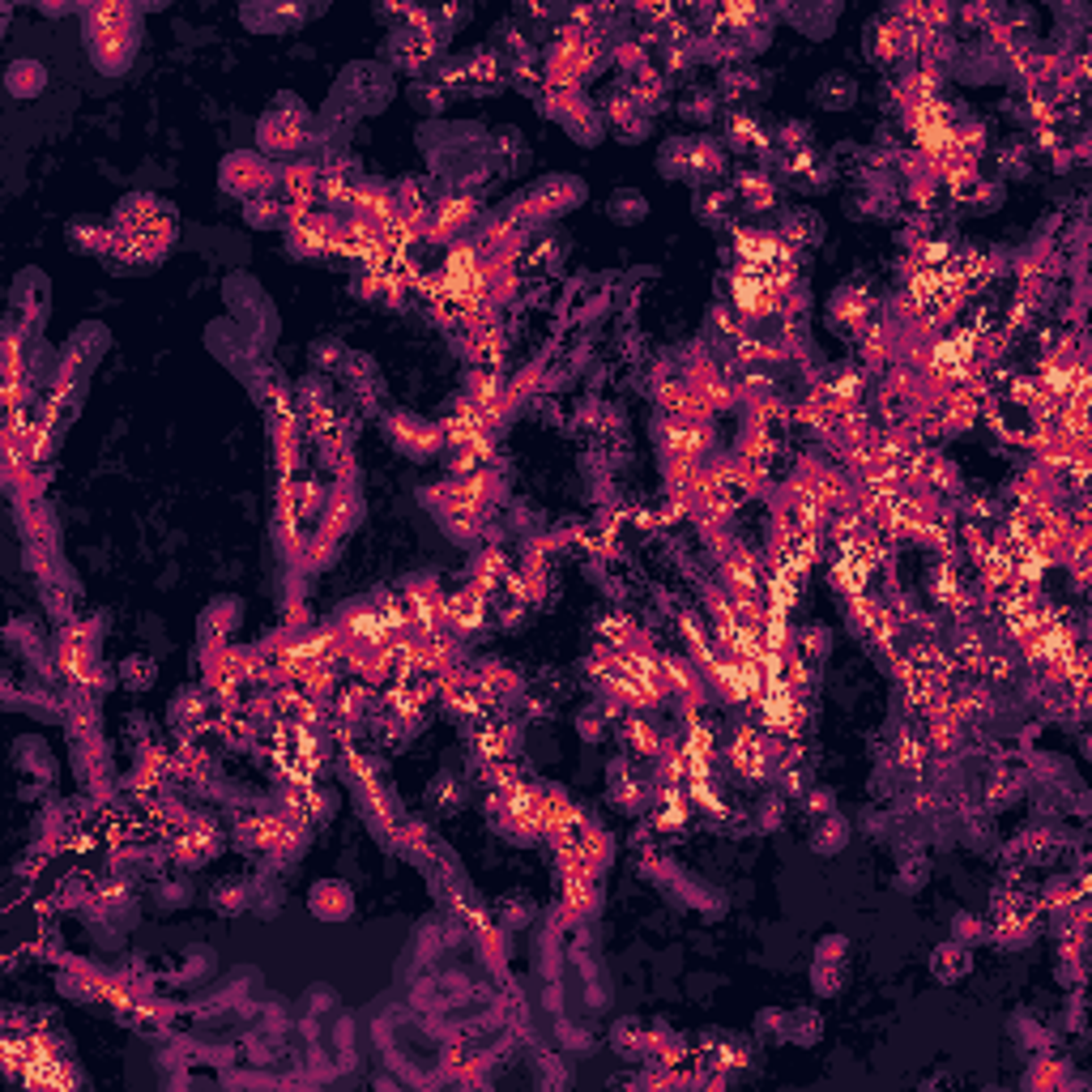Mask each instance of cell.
Here are the masks:
<instances>
[{
	"instance_id": "cell-1",
	"label": "cell",
	"mask_w": 1092,
	"mask_h": 1092,
	"mask_svg": "<svg viewBox=\"0 0 1092 1092\" xmlns=\"http://www.w3.org/2000/svg\"><path fill=\"white\" fill-rule=\"evenodd\" d=\"M644 214H649V205H644V196H641V193L624 188V193L610 196V218H619V222H641Z\"/></svg>"
}]
</instances>
